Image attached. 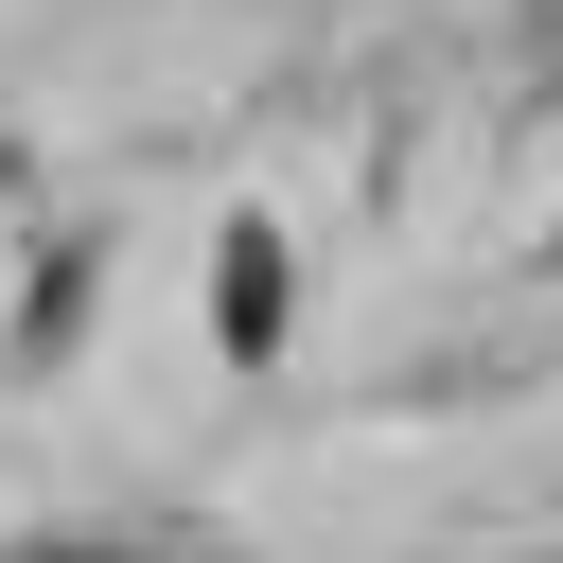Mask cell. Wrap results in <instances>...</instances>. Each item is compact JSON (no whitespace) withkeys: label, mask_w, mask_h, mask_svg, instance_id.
Returning <instances> with one entry per match:
<instances>
[{"label":"cell","mask_w":563,"mask_h":563,"mask_svg":"<svg viewBox=\"0 0 563 563\" xmlns=\"http://www.w3.org/2000/svg\"><path fill=\"white\" fill-rule=\"evenodd\" d=\"M264 334H282V246L229 229V352H264Z\"/></svg>","instance_id":"1"}]
</instances>
